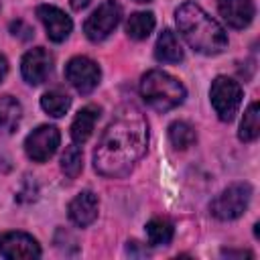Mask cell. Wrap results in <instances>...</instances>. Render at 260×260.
<instances>
[{
	"mask_svg": "<svg viewBox=\"0 0 260 260\" xmlns=\"http://www.w3.org/2000/svg\"><path fill=\"white\" fill-rule=\"evenodd\" d=\"M148 146V124L142 112L126 104L104 130L95 150L93 169L102 177H126L144 156Z\"/></svg>",
	"mask_w": 260,
	"mask_h": 260,
	"instance_id": "6da1fadb",
	"label": "cell"
},
{
	"mask_svg": "<svg viewBox=\"0 0 260 260\" xmlns=\"http://www.w3.org/2000/svg\"><path fill=\"white\" fill-rule=\"evenodd\" d=\"M179 32L185 37L191 49L203 55H217L228 47V35L223 26L211 18L195 2H185L175 12Z\"/></svg>",
	"mask_w": 260,
	"mask_h": 260,
	"instance_id": "7a4b0ae2",
	"label": "cell"
},
{
	"mask_svg": "<svg viewBox=\"0 0 260 260\" xmlns=\"http://www.w3.org/2000/svg\"><path fill=\"white\" fill-rule=\"evenodd\" d=\"M140 93L146 100V104H150L158 112L173 110L179 104H183V100H185L183 83L160 69H152L146 75H142Z\"/></svg>",
	"mask_w": 260,
	"mask_h": 260,
	"instance_id": "3957f363",
	"label": "cell"
},
{
	"mask_svg": "<svg viewBox=\"0 0 260 260\" xmlns=\"http://www.w3.org/2000/svg\"><path fill=\"white\" fill-rule=\"evenodd\" d=\"M250 197H252V187L248 183H234L211 201V205H209L211 215L221 221L238 219L246 211Z\"/></svg>",
	"mask_w": 260,
	"mask_h": 260,
	"instance_id": "277c9868",
	"label": "cell"
},
{
	"mask_svg": "<svg viewBox=\"0 0 260 260\" xmlns=\"http://www.w3.org/2000/svg\"><path fill=\"white\" fill-rule=\"evenodd\" d=\"M209 100H211V106H213L217 118L221 122H230L238 114V108L242 104V87L232 77L219 75L211 83Z\"/></svg>",
	"mask_w": 260,
	"mask_h": 260,
	"instance_id": "5b68a950",
	"label": "cell"
},
{
	"mask_svg": "<svg viewBox=\"0 0 260 260\" xmlns=\"http://www.w3.org/2000/svg\"><path fill=\"white\" fill-rule=\"evenodd\" d=\"M122 16V8L116 0H104L83 22V32L91 43H100L112 35Z\"/></svg>",
	"mask_w": 260,
	"mask_h": 260,
	"instance_id": "8992f818",
	"label": "cell"
},
{
	"mask_svg": "<svg viewBox=\"0 0 260 260\" xmlns=\"http://www.w3.org/2000/svg\"><path fill=\"white\" fill-rule=\"evenodd\" d=\"M65 77L79 93H91L98 87L102 73L98 63L89 57H73L65 65Z\"/></svg>",
	"mask_w": 260,
	"mask_h": 260,
	"instance_id": "52a82bcc",
	"label": "cell"
},
{
	"mask_svg": "<svg viewBox=\"0 0 260 260\" xmlns=\"http://www.w3.org/2000/svg\"><path fill=\"white\" fill-rule=\"evenodd\" d=\"M59 140H61L59 130L55 126L43 124L26 136V140H24L26 156L32 158L35 162H45L55 154V150L59 146Z\"/></svg>",
	"mask_w": 260,
	"mask_h": 260,
	"instance_id": "ba28073f",
	"label": "cell"
},
{
	"mask_svg": "<svg viewBox=\"0 0 260 260\" xmlns=\"http://www.w3.org/2000/svg\"><path fill=\"white\" fill-rule=\"evenodd\" d=\"M20 71H22V77L26 83L39 85L53 71V55L45 47H35V49L24 53L22 63H20Z\"/></svg>",
	"mask_w": 260,
	"mask_h": 260,
	"instance_id": "9c48e42d",
	"label": "cell"
},
{
	"mask_svg": "<svg viewBox=\"0 0 260 260\" xmlns=\"http://www.w3.org/2000/svg\"><path fill=\"white\" fill-rule=\"evenodd\" d=\"M0 254L8 260H28L41 256V246L24 232H6L0 236Z\"/></svg>",
	"mask_w": 260,
	"mask_h": 260,
	"instance_id": "30bf717a",
	"label": "cell"
},
{
	"mask_svg": "<svg viewBox=\"0 0 260 260\" xmlns=\"http://www.w3.org/2000/svg\"><path fill=\"white\" fill-rule=\"evenodd\" d=\"M37 16L41 18V22L45 24V30H47V37L53 41V43H61L69 37L71 28H73V22L71 18L59 10L57 6H51V4H41L37 8Z\"/></svg>",
	"mask_w": 260,
	"mask_h": 260,
	"instance_id": "8fae6325",
	"label": "cell"
},
{
	"mask_svg": "<svg viewBox=\"0 0 260 260\" xmlns=\"http://www.w3.org/2000/svg\"><path fill=\"white\" fill-rule=\"evenodd\" d=\"M217 10L232 28H244L254 18L252 0H217Z\"/></svg>",
	"mask_w": 260,
	"mask_h": 260,
	"instance_id": "7c38bea8",
	"label": "cell"
},
{
	"mask_svg": "<svg viewBox=\"0 0 260 260\" xmlns=\"http://www.w3.org/2000/svg\"><path fill=\"white\" fill-rule=\"evenodd\" d=\"M67 211H69V219L75 225H79V228L89 225L98 217V197H95V193H91V191L77 193L71 199Z\"/></svg>",
	"mask_w": 260,
	"mask_h": 260,
	"instance_id": "4fadbf2b",
	"label": "cell"
},
{
	"mask_svg": "<svg viewBox=\"0 0 260 260\" xmlns=\"http://www.w3.org/2000/svg\"><path fill=\"white\" fill-rule=\"evenodd\" d=\"M100 114H102L100 106H93V104H89V106H85L77 112V116L71 122V138H73L75 144H83L91 136Z\"/></svg>",
	"mask_w": 260,
	"mask_h": 260,
	"instance_id": "5bb4252c",
	"label": "cell"
},
{
	"mask_svg": "<svg viewBox=\"0 0 260 260\" xmlns=\"http://www.w3.org/2000/svg\"><path fill=\"white\" fill-rule=\"evenodd\" d=\"M154 57L160 63H179L183 59V47L171 28H165L158 35L156 47H154Z\"/></svg>",
	"mask_w": 260,
	"mask_h": 260,
	"instance_id": "9a60e30c",
	"label": "cell"
},
{
	"mask_svg": "<svg viewBox=\"0 0 260 260\" xmlns=\"http://www.w3.org/2000/svg\"><path fill=\"white\" fill-rule=\"evenodd\" d=\"M22 118V108L12 95H2L0 98V136L12 134Z\"/></svg>",
	"mask_w": 260,
	"mask_h": 260,
	"instance_id": "2e32d148",
	"label": "cell"
},
{
	"mask_svg": "<svg viewBox=\"0 0 260 260\" xmlns=\"http://www.w3.org/2000/svg\"><path fill=\"white\" fill-rule=\"evenodd\" d=\"M154 28V14L152 12H134L126 22V32L134 41H144Z\"/></svg>",
	"mask_w": 260,
	"mask_h": 260,
	"instance_id": "e0dca14e",
	"label": "cell"
},
{
	"mask_svg": "<svg viewBox=\"0 0 260 260\" xmlns=\"http://www.w3.org/2000/svg\"><path fill=\"white\" fill-rule=\"evenodd\" d=\"M258 134H260V108H258V102H252L248 106V110L244 112L238 136L244 142H252L258 138Z\"/></svg>",
	"mask_w": 260,
	"mask_h": 260,
	"instance_id": "ac0fdd59",
	"label": "cell"
},
{
	"mask_svg": "<svg viewBox=\"0 0 260 260\" xmlns=\"http://www.w3.org/2000/svg\"><path fill=\"white\" fill-rule=\"evenodd\" d=\"M173 234H175V228L169 219L165 217H154L146 223V238L152 246H165L173 240Z\"/></svg>",
	"mask_w": 260,
	"mask_h": 260,
	"instance_id": "d6986e66",
	"label": "cell"
},
{
	"mask_svg": "<svg viewBox=\"0 0 260 260\" xmlns=\"http://www.w3.org/2000/svg\"><path fill=\"white\" fill-rule=\"evenodd\" d=\"M69 106H71V98L67 93L59 91V89H51V91L43 93V98H41V108L49 116H53V118L65 116V112L69 110Z\"/></svg>",
	"mask_w": 260,
	"mask_h": 260,
	"instance_id": "ffe728a7",
	"label": "cell"
},
{
	"mask_svg": "<svg viewBox=\"0 0 260 260\" xmlns=\"http://www.w3.org/2000/svg\"><path fill=\"white\" fill-rule=\"evenodd\" d=\"M169 140L173 142L175 148H181L183 150V148L193 146L195 140H197V136H195V130H193L191 124L179 120V122H173L169 126Z\"/></svg>",
	"mask_w": 260,
	"mask_h": 260,
	"instance_id": "44dd1931",
	"label": "cell"
},
{
	"mask_svg": "<svg viewBox=\"0 0 260 260\" xmlns=\"http://www.w3.org/2000/svg\"><path fill=\"white\" fill-rule=\"evenodd\" d=\"M83 169V154H81V148L77 144H69L61 156V171L69 177V179H75Z\"/></svg>",
	"mask_w": 260,
	"mask_h": 260,
	"instance_id": "7402d4cb",
	"label": "cell"
},
{
	"mask_svg": "<svg viewBox=\"0 0 260 260\" xmlns=\"http://www.w3.org/2000/svg\"><path fill=\"white\" fill-rule=\"evenodd\" d=\"M10 30H12V35H14V37H20L22 41H28V39L35 35V30H32L28 24H24L22 20L12 22V24H10Z\"/></svg>",
	"mask_w": 260,
	"mask_h": 260,
	"instance_id": "603a6c76",
	"label": "cell"
},
{
	"mask_svg": "<svg viewBox=\"0 0 260 260\" xmlns=\"http://www.w3.org/2000/svg\"><path fill=\"white\" fill-rule=\"evenodd\" d=\"M126 252L130 254V256H148V252H146V248H140V244L138 242H128V246H126Z\"/></svg>",
	"mask_w": 260,
	"mask_h": 260,
	"instance_id": "cb8c5ba5",
	"label": "cell"
},
{
	"mask_svg": "<svg viewBox=\"0 0 260 260\" xmlns=\"http://www.w3.org/2000/svg\"><path fill=\"white\" fill-rule=\"evenodd\" d=\"M89 2H91V0H69V4H71L73 10H83Z\"/></svg>",
	"mask_w": 260,
	"mask_h": 260,
	"instance_id": "d4e9b609",
	"label": "cell"
},
{
	"mask_svg": "<svg viewBox=\"0 0 260 260\" xmlns=\"http://www.w3.org/2000/svg\"><path fill=\"white\" fill-rule=\"evenodd\" d=\"M6 73H8V61L4 59V55H0V81L6 77Z\"/></svg>",
	"mask_w": 260,
	"mask_h": 260,
	"instance_id": "484cf974",
	"label": "cell"
},
{
	"mask_svg": "<svg viewBox=\"0 0 260 260\" xmlns=\"http://www.w3.org/2000/svg\"><path fill=\"white\" fill-rule=\"evenodd\" d=\"M223 254H225V256H248V258H252V252H232V250H223Z\"/></svg>",
	"mask_w": 260,
	"mask_h": 260,
	"instance_id": "4316f807",
	"label": "cell"
},
{
	"mask_svg": "<svg viewBox=\"0 0 260 260\" xmlns=\"http://www.w3.org/2000/svg\"><path fill=\"white\" fill-rule=\"evenodd\" d=\"M136 2H140V4H146V2H150V0H136Z\"/></svg>",
	"mask_w": 260,
	"mask_h": 260,
	"instance_id": "83f0119b",
	"label": "cell"
}]
</instances>
